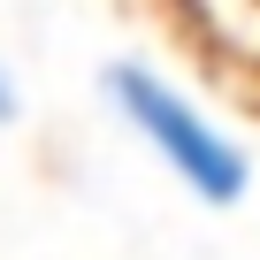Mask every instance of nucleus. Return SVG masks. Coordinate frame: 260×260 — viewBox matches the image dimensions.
I'll return each mask as SVG.
<instances>
[{
	"mask_svg": "<svg viewBox=\"0 0 260 260\" xmlns=\"http://www.w3.org/2000/svg\"><path fill=\"white\" fill-rule=\"evenodd\" d=\"M100 100H107V115L130 130V138L146 146V161L176 191H191L199 207L230 214V207L252 199V153H245V138L191 84H176L169 69H153L146 54H115L100 69Z\"/></svg>",
	"mask_w": 260,
	"mask_h": 260,
	"instance_id": "f257e3e1",
	"label": "nucleus"
},
{
	"mask_svg": "<svg viewBox=\"0 0 260 260\" xmlns=\"http://www.w3.org/2000/svg\"><path fill=\"white\" fill-rule=\"evenodd\" d=\"M16 115H23V77H16V61H8V54H0V130H8Z\"/></svg>",
	"mask_w": 260,
	"mask_h": 260,
	"instance_id": "f03ea898",
	"label": "nucleus"
}]
</instances>
